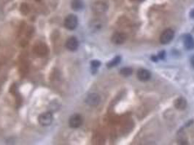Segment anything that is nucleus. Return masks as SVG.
Listing matches in <instances>:
<instances>
[{
  "instance_id": "nucleus-6",
  "label": "nucleus",
  "mask_w": 194,
  "mask_h": 145,
  "mask_svg": "<svg viewBox=\"0 0 194 145\" xmlns=\"http://www.w3.org/2000/svg\"><path fill=\"white\" fill-rule=\"evenodd\" d=\"M136 76L139 81H147L151 77V74L149 70H146V69H139L136 73Z\"/></svg>"
},
{
  "instance_id": "nucleus-13",
  "label": "nucleus",
  "mask_w": 194,
  "mask_h": 145,
  "mask_svg": "<svg viewBox=\"0 0 194 145\" xmlns=\"http://www.w3.org/2000/svg\"><path fill=\"white\" fill-rule=\"evenodd\" d=\"M120 73L123 76L128 77L129 76L131 75L132 73H133V70H132V68H131V67H126L122 68L121 70H120Z\"/></svg>"
},
{
  "instance_id": "nucleus-17",
  "label": "nucleus",
  "mask_w": 194,
  "mask_h": 145,
  "mask_svg": "<svg viewBox=\"0 0 194 145\" xmlns=\"http://www.w3.org/2000/svg\"><path fill=\"white\" fill-rule=\"evenodd\" d=\"M191 65H192L193 67L194 68V54L191 57Z\"/></svg>"
},
{
  "instance_id": "nucleus-11",
  "label": "nucleus",
  "mask_w": 194,
  "mask_h": 145,
  "mask_svg": "<svg viewBox=\"0 0 194 145\" xmlns=\"http://www.w3.org/2000/svg\"><path fill=\"white\" fill-rule=\"evenodd\" d=\"M93 10L94 12L101 13V12H105L106 10H107V4L102 2H96V3H94V5H93Z\"/></svg>"
},
{
  "instance_id": "nucleus-19",
  "label": "nucleus",
  "mask_w": 194,
  "mask_h": 145,
  "mask_svg": "<svg viewBox=\"0 0 194 145\" xmlns=\"http://www.w3.org/2000/svg\"><path fill=\"white\" fill-rule=\"evenodd\" d=\"M152 60H154L155 62H156V61H157L158 58H157V57H155V56H154V57H152Z\"/></svg>"
},
{
  "instance_id": "nucleus-5",
  "label": "nucleus",
  "mask_w": 194,
  "mask_h": 145,
  "mask_svg": "<svg viewBox=\"0 0 194 145\" xmlns=\"http://www.w3.org/2000/svg\"><path fill=\"white\" fill-rule=\"evenodd\" d=\"M69 123H70V127L73 128V129L80 127L83 123V118L79 114L73 115L70 117Z\"/></svg>"
},
{
  "instance_id": "nucleus-15",
  "label": "nucleus",
  "mask_w": 194,
  "mask_h": 145,
  "mask_svg": "<svg viewBox=\"0 0 194 145\" xmlns=\"http://www.w3.org/2000/svg\"><path fill=\"white\" fill-rule=\"evenodd\" d=\"M90 65H91V67L93 68H97V67H99L101 65V63L99 60H92Z\"/></svg>"
},
{
  "instance_id": "nucleus-8",
  "label": "nucleus",
  "mask_w": 194,
  "mask_h": 145,
  "mask_svg": "<svg viewBox=\"0 0 194 145\" xmlns=\"http://www.w3.org/2000/svg\"><path fill=\"white\" fill-rule=\"evenodd\" d=\"M79 47L78 40L75 37H71L68 38L66 42V47L70 51H75Z\"/></svg>"
},
{
  "instance_id": "nucleus-1",
  "label": "nucleus",
  "mask_w": 194,
  "mask_h": 145,
  "mask_svg": "<svg viewBox=\"0 0 194 145\" xmlns=\"http://www.w3.org/2000/svg\"><path fill=\"white\" fill-rule=\"evenodd\" d=\"M78 19L74 15H69L64 20V26L68 30H74L77 28Z\"/></svg>"
},
{
  "instance_id": "nucleus-10",
  "label": "nucleus",
  "mask_w": 194,
  "mask_h": 145,
  "mask_svg": "<svg viewBox=\"0 0 194 145\" xmlns=\"http://www.w3.org/2000/svg\"><path fill=\"white\" fill-rule=\"evenodd\" d=\"M175 108L179 110H183L186 108L187 107V101L183 97H179L177 100H175L174 102Z\"/></svg>"
},
{
  "instance_id": "nucleus-12",
  "label": "nucleus",
  "mask_w": 194,
  "mask_h": 145,
  "mask_svg": "<svg viewBox=\"0 0 194 145\" xmlns=\"http://www.w3.org/2000/svg\"><path fill=\"white\" fill-rule=\"evenodd\" d=\"M83 8V3L81 0H73L72 2V8L74 10H80Z\"/></svg>"
},
{
  "instance_id": "nucleus-2",
  "label": "nucleus",
  "mask_w": 194,
  "mask_h": 145,
  "mask_svg": "<svg viewBox=\"0 0 194 145\" xmlns=\"http://www.w3.org/2000/svg\"><path fill=\"white\" fill-rule=\"evenodd\" d=\"M174 36H175V32L171 28H167L164 30L161 34L160 36V42L162 44H167L170 41H172Z\"/></svg>"
},
{
  "instance_id": "nucleus-18",
  "label": "nucleus",
  "mask_w": 194,
  "mask_h": 145,
  "mask_svg": "<svg viewBox=\"0 0 194 145\" xmlns=\"http://www.w3.org/2000/svg\"><path fill=\"white\" fill-rule=\"evenodd\" d=\"M190 15H191V18H194V10H193L191 11V13H190Z\"/></svg>"
},
{
  "instance_id": "nucleus-3",
  "label": "nucleus",
  "mask_w": 194,
  "mask_h": 145,
  "mask_svg": "<svg viewBox=\"0 0 194 145\" xmlns=\"http://www.w3.org/2000/svg\"><path fill=\"white\" fill-rule=\"evenodd\" d=\"M39 123L42 125V126H49L51 124L53 121V115L51 113H44L40 115L39 116Z\"/></svg>"
},
{
  "instance_id": "nucleus-9",
  "label": "nucleus",
  "mask_w": 194,
  "mask_h": 145,
  "mask_svg": "<svg viewBox=\"0 0 194 145\" xmlns=\"http://www.w3.org/2000/svg\"><path fill=\"white\" fill-rule=\"evenodd\" d=\"M183 42L187 49L191 50L194 49V39L191 34H187L184 36Z\"/></svg>"
},
{
  "instance_id": "nucleus-14",
  "label": "nucleus",
  "mask_w": 194,
  "mask_h": 145,
  "mask_svg": "<svg viewBox=\"0 0 194 145\" xmlns=\"http://www.w3.org/2000/svg\"><path fill=\"white\" fill-rule=\"evenodd\" d=\"M120 60H121V57H120V56H117V57H115L113 60H112L111 61L109 62L108 63H107V67H114V66L117 65L118 64H119L120 62Z\"/></svg>"
},
{
  "instance_id": "nucleus-16",
  "label": "nucleus",
  "mask_w": 194,
  "mask_h": 145,
  "mask_svg": "<svg viewBox=\"0 0 194 145\" xmlns=\"http://www.w3.org/2000/svg\"><path fill=\"white\" fill-rule=\"evenodd\" d=\"M159 57L160 59H163L165 57V52L164 51H161L159 52Z\"/></svg>"
},
{
  "instance_id": "nucleus-7",
  "label": "nucleus",
  "mask_w": 194,
  "mask_h": 145,
  "mask_svg": "<svg viewBox=\"0 0 194 145\" xmlns=\"http://www.w3.org/2000/svg\"><path fill=\"white\" fill-rule=\"evenodd\" d=\"M111 40L115 44H122L126 41V35L123 33H115L113 35Z\"/></svg>"
},
{
  "instance_id": "nucleus-4",
  "label": "nucleus",
  "mask_w": 194,
  "mask_h": 145,
  "mask_svg": "<svg viewBox=\"0 0 194 145\" xmlns=\"http://www.w3.org/2000/svg\"><path fill=\"white\" fill-rule=\"evenodd\" d=\"M101 102V97L96 93L88 94L86 99V102L90 106H97Z\"/></svg>"
}]
</instances>
